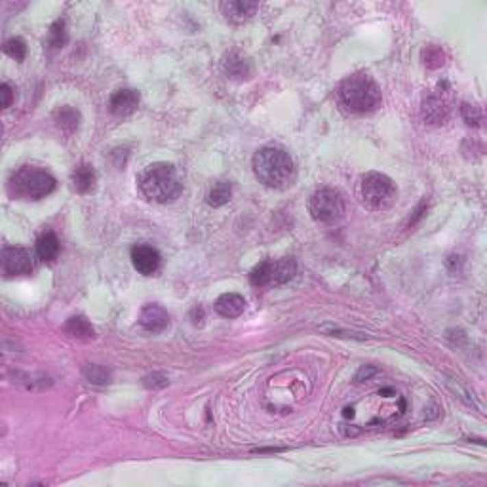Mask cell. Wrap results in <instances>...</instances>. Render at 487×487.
Instances as JSON below:
<instances>
[{
  "label": "cell",
  "instance_id": "1",
  "mask_svg": "<svg viewBox=\"0 0 487 487\" xmlns=\"http://www.w3.org/2000/svg\"><path fill=\"white\" fill-rule=\"evenodd\" d=\"M255 177L271 188L290 187L295 179V164L291 156L282 149L265 147L253 156Z\"/></svg>",
  "mask_w": 487,
  "mask_h": 487
},
{
  "label": "cell",
  "instance_id": "2",
  "mask_svg": "<svg viewBox=\"0 0 487 487\" xmlns=\"http://www.w3.org/2000/svg\"><path fill=\"white\" fill-rule=\"evenodd\" d=\"M139 188L149 200L166 204L179 197L183 190V181L179 171L173 164H151L139 177Z\"/></svg>",
  "mask_w": 487,
  "mask_h": 487
},
{
  "label": "cell",
  "instance_id": "3",
  "mask_svg": "<svg viewBox=\"0 0 487 487\" xmlns=\"http://www.w3.org/2000/svg\"><path fill=\"white\" fill-rule=\"evenodd\" d=\"M339 99L347 111L366 114L379 107L381 90L368 75H352L339 86Z\"/></svg>",
  "mask_w": 487,
  "mask_h": 487
},
{
  "label": "cell",
  "instance_id": "4",
  "mask_svg": "<svg viewBox=\"0 0 487 487\" xmlns=\"http://www.w3.org/2000/svg\"><path fill=\"white\" fill-rule=\"evenodd\" d=\"M58 185L55 177L40 168L25 166L21 170H17L12 179H10V190L12 195L21 200H40L53 192V188Z\"/></svg>",
  "mask_w": 487,
  "mask_h": 487
},
{
  "label": "cell",
  "instance_id": "5",
  "mask_svg": "<svg viewBox=\"0 0 487 487\" xmlns=\"http://www.w3.org/2000/svg\"><path fill=\"white\" fill-rule=\"evenodd\" d=\"M396 197H398V188L385 173L369 171L360 177V200L368 210L383 212L394 204Z\"/></svg>",
  "mask_w": 487,
  "mask_h": 487
},
{
  "label": "cell",
  "instance_id": "6",
  "mask_svg": "<svg viewBox=\"0 0 487 487\" xmlns=\"http://www.w3.org/2000/svg\"><path fill=\"white\" fill-rule=\"evenodd\" d=\"M308 212L320 225H337L347 214V200L337 188H320L310 197Z\"/></svg>",
  "mask_w": 487,
  "mask_h": 487
},
{
  "label": "cell",
  "instance_id": "7",
  "mask_svg": "<svg viewBox=\"0 0 487 487\" xmlns=\"http://www.w3.org/2000/svg\"><path fill=\"white\" fill-rule=\"evenodd\" d=\"M295 273H297V263L291 257H282V259L263 261L261 265H257L251 271L249 280L255 288H276V286L290 282Z\"/></svg>",
  "mask_w": 487,
  "mask_h": 487
},
{
  "label": "cell",
  "instance_id": "8",
  "mask_svg": "<svg viewBox=\"0 0 487 487\" xmlns=\"http://www.w3.org/2000/svg\"><path fill=\"white\" fill-rule=\"evenodd\" d=\"M34 269L33 253L19 246H8L2 251V271L6 276L31 274Z\"/></svg>",
  "mask_w": 487,
  "mask_h": 487
},
{
  "label": "cell",
  "instance_id": "9",
  "mask_svg": "<svg viewBox=\"0 0 487 487\" xmlns=\"http://www.w3.org/2000/svg\"><path fill=\"white\" fill-rule=\"evenodd\" d=\"M451 111L449 107V97L447 92L442 90V84L438 90H434L432 94L425 97L423 101V118L427 120L428 124H442L447 114Z\"/></svg>",
  "mask_w": 487,
  "mask_h": 487
},
{
  "label": "cell",
  "instance_id": "10",
  "mask_svg": "<svg viewBox=\"0 0 487 487\" xmlns=\"http://www.w3.org/2000/svg\"><path fill=\"white\" fill-rule=\"evenodd\" d=\"M132 263L136 271L143 276H153L160 269V253L147 244H139L132 249Z\"/></svg>",
  "mask_w": 487,
  "mask_h": 487
},
{
  "label": "cell",
  "instance_id": "11",
  "mask_svg": "<svg viewBox=\"0 0 487 487\" xmlns=\"http://www.w3.org/2000/svg\"><path fill=\"white\" fill-rule=\"evenodd\" d=\"M259 10V2L253 0H232V2H223L221 12L223 16L227 17L231 23H246L248 19L255 16V12Z\"/></svg>",
  "mask_w": 487,
  "mask_h": 487
},
{
  "label": "cell",
  "instance_id": "12",
  "mask_svg": "<svg viewBox=\"0 0 487 487\" xmlns=\"http://www.w3.org/2000/svg\"><path fill=\"white\" fill-rule=\"evenodd\" d=\"M137 107H139V92L129 90V88L114 92L111 97V103H109V109H111L112 114L120 116V118L122 116H129Z\"/></svg>",
  "mask_w": 487,
  "mask_h": 487
},
{
  "label": "cell",
  "instance_id": "13",
  "mask_svg": "<svg viewBox=\"0 0 487 487\" xmlns=\"http://www.w3.org/2000/svg\"><path fill=\"white\" fill-rule=\"evenodd\" d=\"M139 324L143 325L147 332H151V334H160V332H164V329L168 327L170 318H168V312H166L162 307H158V305H147V307L141 310Z\"/></svg>",
  "mask_w": 487,
  "mask_h": 487
},
{
  "label": "cell",
  "instance_id": "14",
  "mask_svg": "<svg viewBox=\"0 0 487 487\" xmlns=\"http://www.w3.org/2000/svg\"><path fill=\"white\" fill-rule=\"evenodd\" d=\"M215 312L223 318H236L244 312L246 299L238 293H223L219 299L215 301Z\"/></svg>",
  "mask_w": 487,
  "mask_h": 487
},
{
  "label": "cell",
  "instance_id": "15",
  "mask_svg": "<svg viewBox=\"0 0 487 487\" xmlns=\"http://www.w3.org/2000/svg\"><path fill=\"white\" fill-rule=\"evenodd\" d=\"M95 171L90 164H80L73 171V188L80 192V195H88L92 192L95 187Z\"/></svg>",
  "mask_w": 487,
  "mask_h": 487
},
{
  "label": "cell",
  "instance_id": "16",
  "mask_svg": "<svg viewBox=\"0 0 487 487\" xmlns=\"http://www.w3.org/2000/svg\"><path fill=\"white\" fill-rule=\"evenodd\" d=\"M36 253L44 263H53L60 255V240L51 231L44 232L40 238L36 240Z\"/></svg>",
  "mask_w": 487,
  "mask_h": 487
},
{
  "label": "cell",
  "instance_id": "17",
  "mask_svg": "<svg viewBox=\"0 0 487 487\" xmlns=\"http://www.w3.org/2000/svg\"><path fill=\"white\" fill-rule=\"evenodd\" d=\"M53 122L63 134H75L80 124V112L73 107H60L53 112Z\"/></svg>",
  "mask_w": 487,
  "mask_h": 487
},
{
  "label": "cell",
  "instance_id": "18",
  "mask_svg": "<svg viewBox=\"0 0 487 487\" xmlns=\"http://www.w3.org/2000/svg\"><path fill=\"white\" fill-rule=\"evenodd\" d=\"M63 329L67 335L75 337V339H82V341H90L95 337V329L84 316L68 318Z\"/></svg>",
  "mask_w": 487,
  "mask_h": 487
},
{
  "label": "cell",
  "instance_id": "19",
  "mask_svg": "<svg viewBox=\"0 0 487 487\" xmlns=\"http://www.w3.org/2000/svg\"><path fill=\"white\" fill-rule=\"evenodd\" d=\"M225 73H227V77L234 78V80H244L251 73L249 61L246 58H242L236 51H232L231 55L227 58V61H225Z\"/></svg>",
  "mask_w": 487,
  "mask_h": 487
},
{
  "label": "cell",
  "instance_id": "20",
  "mask_svg": "<svg viewBox=\"0 0 487 487\" xmlns=\"http://www.w3.org/2000/svg\"><path fill=\"white\" fill-rule=\"evenodd\" d=\"M232 197V188L229 183H225V181H221V183H217L212 190H210V195H208V204L214 205V208H221V205H225L229 200H231Z\"/></svg>",
  "mask_w": 487,
  "mask_h": 487
},
{
  "label": "cell",
  "instance_id": "21",
  "mask_svg": "<svg viewBox=\"0 0 487 487\" xmlns=\"http://www.w3.org/2000/svg\"><path fill=\"white\" fill-rule=\"evenodd\" d=\"M84 377L94 385H107L111 381V371L97 364H88L84 366Z\"/></svg>",
  "mask_w": 487,
  "mask_h": 487
},
{
  "label": "cell",
  "instance_id": "22",
  "mask_svg": "<svg viewBox=\"0 0 487 487\" xmlns=\"http://www.w3.org/2000/svg\"><path fill=\"white\" fill-rule=\"evenodd\" d=\"M4 51L8 53L12 60L16 61H23L27 55V44L23 38H10L6 46H4Z\"/></svg>",
  "mask_w": 487,
  "mask_h": 487
},
{
  "label": "cell",
  "instance_id": "23",
  "mask_svg": "<svg viewBox=\"0 0 487 487\" xmlns=\"http://www.w3.org/2000/svg\"><path fill=\"white\" fill-rule=\"evenodd\" d=\"M444 51L440 50L438 46H428L427 50L423 51V61L428 68H438L444 65Z\"/></svg>",
  "mask_w": 487,
  "mask_h": 487
},
{
  "label": "cell",
  "instance_id": "24",
  "mask_svg": "<svg viewBox=\"0 0 487 487\" xmlns=\"http://www.w3.org/2000/svg\"><path fill=\"white\" fill-rule=\"evenodd\" d=\"M447 386H449V390H451L453 394H457L466 405H471V408H479L478 402H476V398H474V394L469 392L459 381H455V379H447Z\"/></svg>",
  "mask_w": 487,
  "mask_h": 487
},
{
  "label": "cell",
  "instance_id": "25",
  "mask_svg": "<svg viewBox=\"0 0 487 487\" xmlns=\"http://www.w3.org/2000/svg\"><path fill=\"white\" fill-rule=\"evenodd\" d=\"M67 42V33H65V23L63 21H55L50 29V44L51 48H61Z\"/></svg>",
  "mask_w": 487,
  "mask_h": 487
},
{
  "label": "cell",
  "instance_id": "26",
  "mask_svg": "<svg viewBox=\"0 0 487 487\" xmlns=\"http://www.w3.org/2000/svg\"><path fill=\"white\" fill-rule=\"evenodd\" d=\"M461 114H462V118H464V122H466L469 126H478L479 120H482V114H479L478 107L469 105V103H462L461 105Z\"/></svg>",
  "mask_w": 487,
  "mask_h": 487
},
{
  "label": "cell",
  "instance_id": "27",
  "mask_svg": "<svg viewBox=\"0 0 487 487\" xmlns=\"http://www.w3.org/2000/svg\"><path fill=\"white\" fill-rule=\"evenodd\" d=\"M143 383H145V386H149V388H162V386L168 385V379L160 375V373H153V375H147L145 379H143Z\"/></svg>",
  "mask_w": 487,
  "mask_h": 487
},
{
  "label": "cell",
  "instance_id": "28",
  "mask_svg": "<svg viewBox=\"0 0 487 487\" xmlns=\"http://www.w3.org/2000/svg\"><path fill=\"white\" fill-rule=\"evenodd\" d=\"M0 95H2V107L8 109L10 105H12V99H14V92H12V88H10L8 84H2L0 86Z\"/></svg>",
  "mask_w": 487,
  "mask_h": 487
},
{
  "label": "cell",
  "instance_id": "29",
  "mask_svg": "<svg viewBox=\"0 0 487 487\" xmlns=\"http://www.w3.org/2000/svg\"><path fill=\"white\" fill-rule=\"evenodd\" d=\"M373 373H375V368H371V366H366V368H362L358 371V375H356V383H362L364 379L368 381L369 377L373 375Z\"/></svg>",
  "mask_w": 487,
  "mask_h": 487
}]
</instances>
